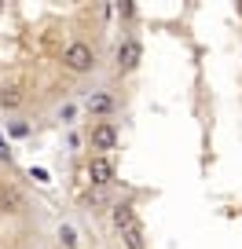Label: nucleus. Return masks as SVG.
I'll return each mask as SVG.
<instances>
[{
	"label": "nucleus",
	"mask_w": 242,
	"mask_h": 249,
	"mask_svg": "<svg viewBox=\"0 0 242 249\" xmlns=\"http://www.w3.org/2000/svg\"><path fill=\"white\" fill-rule=\"evenodd\" d=\"M235 11H239V18H242V0H239V4H235Z\"/></svg>",
	"instance_id": "nucleus-16"
},
{
	"label": "nucleus",
	"mask_w": 242,
	"mask_h": 249,
	"mask_svg": "<svg viewBox=\"0 0 242 249\" xmlns=\"http://www.w3.org/2000/svg\"><path fill=\"white\" fill-rule=\"evenodd\" d=\"M121 238H125L129 249H147V242H143V227H140V224L129 227V231H121Z\"/></svg>",
	"instance_id": "nucleus-9"
},
{
	"label": "nucleus",
	"mask_w": 242,
	"mask_h": 249,
	"mask_svg": "<svg viewBox=\"0 0 242 249\" xmlns=\"http://www.w3.org/2000/svg\"><path fill=\"white\" fill-rule=\"evenodd\" d=\"M85 110H88L92 117H110V114L117 110V99L107 92V88H99V92H92V95L85 99Z\"/></svg>",
	"instance_id": "nucleus-4"
},
{
	"label": "nucleus",
	"mask_w": 242,
	"mask_h": 249,
	"mask_svg": "<svg viewBox=\"0 0 242 249\" xmlns=\"http://www.w3.org/2000/svg\"><path fill=\"white\" fill-rule=\"evenodd\" d=\"M136 11H140V8H136L132 0H125V4H117V15H121V18H136Z\"/></svg>",
	"instance_id": "nucleus-11"
},
{
	"label": "nucleus",
	"mask_w": 242,
	"mask_h": 249,
	"mask_svg": "<svg viewBox=\"0 0 242 249\" xmlns=\"http://www.w3.org/2000/svg\"><path fill=\"white\" fill-rule=\"evenodd\" d=\"M140 59H143V44L136 37H125L121 44H117V70L132 73L136 66H140Z\"/></svg>",
	"instance_id": "nucleus-2"
},
{
	"label": "nucleus",
	"mask_w": 242,
	"mask_h": 249,
	"mask_svg": "<svg viewBox=\"0 0 242 249\" xmlns=\"http://www.w3.org/2000/svg\"><path fill=\"white\" fill-rule=\"evenodd\" d=\"M59 246L63 249H77V231L70 224H59Z\"/></svg>",
	"instance_id": "nucleus-10"
},
{
	"label": "nucleus",
	"mask_w": 242,
	"mask_h": 249,
	"mask_svg": "<svg viewBox=\"0 0 242 249\" xmlns=\"http://www.w3.org/2000/svg\"><path fill=\"white\" fill-rule=\"evenodd\" d=\"M88 140H92V150H103V154H107V150L117 147V124L114 121H95Z\"/></svg>",
	"instance_id": "nucleus-3"
},
{
	"label": "nucleus",
	"mask_w": 242,
	"mask_h": 249,
	"mask_svg": "<svg viewBox=\"0 0 242 249\" xmlns=\"http://www.w3.org/2000/svg\"><path fill=\"white\" fill-rule=\"evenodd\" d=\"M110 220H114L117 231H129V227L140 224V220H136V209H132L129 202H117V205H114V213H110Z\"/></svg>",
	"instance_id": "nucleus-7"
},
{
	"label": "nucleus",
	"mask_w": 242,
	"mask_h": 249,
	"mask_svg": "<svg viewBox=\"0 0 242 249\" xmlns=\"http://www.w3.org/2000/svg\"><path fill=\"white\" fill-rule=\"evenodd\" d=\"M59 117H63V121H70V117H74V107H70V103H66V107H59Z\"/></svg>",
	"instance_id": "nucleus-15"
},
{
	"label": "nucleus",
	"mask_w": 242,
	"mask_h": 249,
	"mask_svg": "<svg viewBox=\"0 0 242 249\" xmlns=\"http://www.w3.org/2000/svg\"><path fill=\"white\" fill-rule=\"evenodd\" d=\"M11 136H30V124L26 121H11Z\"/></svg>",
	"instance_id": "nucleus-12"
},
{
	"label": "nucleus",
	"mask_w": 242,
	"mask_h": 249,
	"mask_svg": "<svg viewBox=\"0 0 242 249\" xmlns=\"http://www.w3.org/2000/svg\"><path fill=\"white\" fill-rule=\"evenodd\" d=\"M26 103L22 88H0V110H19Z\"/></svg>",
	"instance_id": "nucleus-8"
},
{
	"label": "nucleus",
	"mask_w": 242,
	"mask_h": 249,
	"mask_svg": "<svg viewBox=\"0 0 242 249\" xmlns=\"http://www.w3.org/2000/svg\"><path fill=\"white\" fill-rule=\"evenodd\" d=\"M0 161H4V165H11V147H8L4 140H0Z\"/></svg>",
	"instance_id": "nucleus-14"
},
{
	"label": "nucleus",
	"mask_w": 242,
	"mask_h": 249,
	"mask_svg": "<svg viewBox=\"0 0 242 249\" xmlns=\"http://www.w3.org/2000/svg\"><path fill=\"white\" fill-rule=\"evenodd\" d=\"M63 66L70 73H92L95 70V48L88 40H70L63 48Z\"/></svg>",
	"instance_id": "nucleus-1"
},
{
	"label": "nucleus",
	"mask_w": 242,
	"mask_h": 249,
	"mask_svg": "<svg viewBox=\"0 0 242 249\" xmlns=\"http://www.w3.org/2000/svg\"><path fill=\"white\" fill-rule=\"evenodd\" d=\"M26 209V198L19 187H0V213H8V216H15V213Z\"/></svg>",
	"instance_id": "nucleus-6"
},
{
	"label": "nucleus",
	"mask_w": 242,
	"mask_h": 249,
	"mask_svg": "<svg viewBox=\"0 0 242 249\" xmlns=\"http://www.w3.org/2000/svg\"><path fill=\"white\" fill-rule=\"evenodd\" d=\"M88 179H92L95 187H107V183H114V161H110L107 154H95L92 161H88Z\"/></svg>",
	"instance_id": "nucleus-5"
},
{
	"label": "nucleus",
	"mask_w": 242,
	"mask_h": 249,
	"mask_svg": "<svg viewBox=\"0 0 242 249\" xmlns=\"http://www.w3.org/2000/svg\"><path fill=\"white\" fill-rule=\"evenodd\" d=\"M30 176L37 179V183H52V179H48V169H30Z\"/></svg>",
	"instance_id": "nucleus-13"
},
{
	"label": "nucleus",
	"mask_w": 242,
	"mask_h": 249,
	"mask_svg": "<svg viewBox=\"0 0 242 249\" xmlns=\"http://www.w3.org/2000/svg\"><path fill=\"white\" fill-rule=\"evenodd\" d=\"M0 179H4V176H0Z\"/></svg>",
	"instance_id": "nucleus-17"
}]
</instances>
